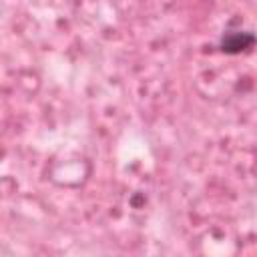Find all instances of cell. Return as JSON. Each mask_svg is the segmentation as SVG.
<instances>
[{
    "label": "cell",
    "mask_w": 257,
    "mask_h": 257,
    "mask_svg": "<svg viewBox=\"0 0 257 257\" xmlns=\"http://www.w3.org/2000/svg\"><path fill=\"white\" fill-rule=\"evenodd\" d=\"M257 42L255 34L251 32H245V30H227L223 36H221V42H219V48L227 54H239L243 50H249L253 44Z\"/></svg>",
    "instance_id": "cell-1"
}]
</instances>
